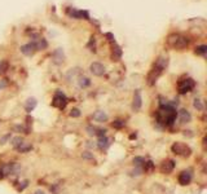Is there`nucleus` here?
I'll return each instance as SVG.
<instances>
[{
    "mask_svg": "<svg viewBox=\"0 0 207 194\" xmlns=\"http://www.w3.org/2000/svg\"><path fill=\"white\" fill-rule=\"evenodd\" d=\"M176 117H177V111L175 107L170 105V102L159 106V110L157 111V115H155L157 122L163 126H172L176 120Z\"/></svg>",
    "mask_w": 207,
    "mask_h": 194,
    "instance_id": "nucleus-1",
    "label": "nucleus"
},
{
    "mask_svg": "<svg viewBox=\"0 0 207 194\" xmlns=\"http://www.w3.org/2000/svg\"><path fill=\"white\" fill-rule=\"evenodd\" d=\"M167 43H168V45L175 48V49H184L185 47H188L189 39L188 38H185V36H183V35L172 34V35L168 36Z\"/></svg>",
    "mask_w": 207,
    "mask_h": 194,
    "instance_id": "nucleus-2",
    "label": "nucleus"
},
{
    "mask_svg": "<svg viewBox=\"0 0 207 194\" xmlns=\"http://www.w3.org/2000/svg\"><path fill=\"white\" fill-rule=\"evenodd\" d=\"M171 150L175 154L181 155V157H185V158L192 154V149H190L187 144H183V142H175L171 146Z\"/></svg>",
    "mask_w": 207,
    "mask_h": 194,
    "instance_id": "nucleus-3",
    "label": "nucleus"
},
{
    "mask_svg": "<svg viewBox=\"0 0 207 194\" xmlns=\"http://www.w3.org/2000/svg\"><path fill=\"white\" fill-rule=\"evenodd\" d=\"M66 104H67V97L65 96V93L61 92V91H57V92L54 93L52 105L54 107H58V109H64V107L66 106Z\"/></svg>",
    "mask_w": 207,
    "mask_h": 194,
    "instance_id": "nucleus-4",
    "label": "nucleus"
},
{
    "mask_svg": "<svg viewBox=\"0 0 207 194\" xmlns=\"http://www.w3.org/2000/svg\"><path fill=\"white\" fill-rule=\"evenodd\" d=\"M194 85H195L194 80L190 79V78L180 80V82H179V93H180V95H185V93L190 92V91L194 88Z\"/></svg>",
    "mask_w": 207,
    "mask_h": 194,
    "instance_id": "nucleus-5",
    "label": "nucleus"
},
{
    "mask_svg": "<svg viewBox=\"0 0 207 194\" xmlns=\"http://www.w3.org/2000/svg\"><path fill=\"white\" fill-rule=\"evenodd\" d=\"M67 14L70 16L71 18H77V20H89V16H88V12L87 10H77L74 8H69L67 9Z\"/></svg>",
    "mask_w": 207,
    "mask_h": 194,
    "instance_id": "nucleus-6",
    "label": "nucleus"
},
{
    "mask_svg": "<svg viewBox=\"0 0 207 194\" xmlns=\"http://www.w3.org/2000/svg\"><path fill=\"white\" fill-rule=\"evenodd\" d=\"M91 73L93 74V75H96V77H102L103 74H105V66H103L102 63H100V62H93V63H91Z\"/></svg>",
    "mask_w": 207,
    "mask_h": 194,
    "instance_id": "nucleus-7",
    "label": "nucleus"
},
{
    "mask_svg": "<svg viewBox=\"0 0 207 194\" xmlns=\"http://www.w3.org/2000/svg\"><path fill=\"white\" fill-rule=\"evenodd\" d=\"M193 179L192 171H183L180 175H179V184L180 185H188Z\"/></svg>",
    "mask_w": 207,
    "mask_h": 194,
    "instance_id": "nucleus-8",
    "label": "nucleus"
},
{
    "mask_svg": "<svg viewBox=\"0 0 207 194\" xmlns=\"http://www.w3.org/2000/svg\"><path fill=\"white\" fill-rule=\"evenodd\" d=\"M173 168H175V162L171 160V159L165 160V162H163V163L161 164L162 174H171V172L173 171Z\"/></svg>",
    "mask_w": 207,
    "mask_h": 194,
    "instance_id": "nucleus-9",
    "label": "nucleus"
},
{
    "mask_svg": "<svg viewBox=\"0 0 207 194\" xmlns=\"http://www.w3.org/2000/svg\"><path fill=\"white\" fill-rule=\"evenodd\" d=\"M21 52H22L25 56H32L36 52V47L34 44V41H32V43H27V44L22 45V47H21Z\"/></svg>",
    "mask_w": 207,
    "mask_h": 194,
    "instance_id": "nucleus-10",
    "label": "nucleus"
},
{
    "mask_svg": "<svg viewBox=\"0 0 207 194\" xmlns=\"http://www.w3.org/2000/svg\"><path fill=\"white\" fill-rule=\"evenodd\" d=\"M141 105H143V99H141V92L137 89L133 95V102H132V109L135 111H137L141 109Z\"/></svg>",
    "mask_w": 207,
    "mask_h": 194,
    "instance_id": "nucleus-11",
    "label": "nucleus"
},
{
    "mask_svg": "<svg viewBox=\"0 0 207 194\" xmlns=\"http://www.w3.org/2000/svg\"><path fill=\"white\" fill-rule=\"evenodd\" d=\"M53 61L54 63H57V65H61L65 60V55H64V51L61 49V48H57L56 51L53 52Z\"/></svg>",
    "mask_w": 207,
    "mask_h": 194,
    "instance_id": "nucleus-12",
    "label": "nucleus"
},
{
    "mask_svg": "<svg viewBox=\"0 0 207 194\" xmlns=\"http://www.w3.org/2000/svg\"><path fill=\"white\" fill-rule=\"evenodd\" d=\"M161 73H162V70H159L158 67H155L154 66V69L150 71V74H149V77H148V80H149V84H154V82L158 79V77L161 75Z\"/></svg>",
    "mask_w": 207,
    "mask_h": 194,
    "instance_id": "nucleus-13",
    "label": "nucleus"
},
{
    "mask_svg": "<svg viewBox=\"0 0 207 194\" xmlns=\"http://www.w3.org/2000/svg\"><path fill=\"white\" fill-rule=\"evenodd\" d=\"M107 114L105 111H102V110H99V111H96L95 114H93V119L96 122H99V123H103V122H106L107 120Z\"/></svg>",
    "mask_w": 207,
    "mask_h": 194,
    "instance_id": "nucleus-14",
    "label": "nucleus"
},
{
    "mask_svg": "<svg viewBox=\"0 0 207 194\" xmlns=\"http://www.w3.org/2000/svg\"><path fill=\"white\" fill-rule=\"evenodd\" d=\"M179 117H180V122L181 123H189L190 120H192V115H190V113L188 110H180L179 111Z\"/></svg>",
    "mask_w": 207,
    "mask_h": 194,
    "instance_id": "nucleus-15",
    "label": "nucleus"
},
{
    "mask_svg": "<svg viewBox=\"0 0 207 194\" xmlns=\"http://www.w3.org/2000/svg\"><path fill=\"white\" fill-rule=\"evenodd\" d=\"M36 104H38V101H36V99H34V97H30V99H27V101H26V105H25V109H26V111H27V113H31L32 110L35 109Z\"/></svg>",
    "mask_w": 207,
    "mask_h": 194,
    "instance_id": "nucleus-16",
    "label": "nucleus"
},
{
    "mask_svg": "<svg viewBox=\"0 0 207 194\" xmlns=\"http://www.w3.org/2000/svg\"><path fill=\"white\" fill-rule=\"evenodd\" d=\"M121 57H122V49H121V47L117 45L115 41H114L113 43V58L115 61H118Z\"/></svg>",
    "mask_w": 207,
    "mask_h": 194,
    "instance_id": "nucleus-17",
    "label": "nucleus"
},
{
    "mask_svg": "<svg viewBox=\"0 0 207 194\" xmlns=\"http://www.w3.org/2000/svg\"><path fill=\"white\" fill-rule=\"evenodd\" d=\"M109 145H110V142H109V138L106 136H102L99 138V141H97V146H99L100 149L102 150H105L109 148Z\"/></svg>",
    "mask_w": 207,
    "mask_h": 194,
    "instance_id": "nucleus-18",
    "label": "nucleus"
},
{
    "mask_svg": "<svg viewBox=\"0 0 207 194\" xmlns=\"http://www.w3.org/2000/svg\"><path fill=\"white\" fill-rule=\"evenodd\" d=\"M167 65H168V60H167V58H165V57H159V58L157 60V62H155L154 66L158 67L159 70H163V69L167 67Z\"/></svg>",
    "mask_w": 207,
    "mask_h": 194,
    "instance_id": "nucleus-19",
    "label": "nucleus"
},
{
    "mask_svg": "<svg viewBox=\"0 0 207 194\" xmlns=\"http://www.w3.org/2000/svg\"><path fill=\"white\" fill-rule=\"evenodd\" d=\"M34 44L36 47V51H40V49H45L48 47V43L45 41V39H43V38H39L36 41H34Z\"/></svg>",
    "mask_w": 207,
    "mask_h": 194,
    "instance_id": "nucleus-20",
    "label": "nucleus"
},
{
    "mask_svg": "<svg viewBox=\"0 0 207 194\" xmlns=\"http://www.w3.org/2000/svg\"><path fill=\"white\" fill-rule=\"evenodd\" d=\"M89 84H91V80L87 77H80L79 78V87L80 88H85V87H88Z\"/></svg>",
    "mask_w": 207,
    "mask_h": 194,
    "instance_id": "nucleus-21",
    "label": "nucleus"
},
{
    "mask_svg": "<svg viewBox=\"0 0 207 194\" xmlns=\"http://www.w3.org/2000/svg\"><path fill=\"white\" fill-rule=\"evenodd\" d=\"M22 144H24V138L21 137V136H17V137H13V138H12V145H13L16 149H17L20 145H22Z\"/></svg>",
    "mask_w": 207,
    "mask_h": 194,
    "instance_id": "nucleus-22",
    "label": "nucleus"
},
{
    "mask_svg": "<svg viewBox=\"0 0 207 194\" xmlns=\"http://www.w3.org/2000/svg\"><path fill=\"white\" fill-rule=\"evenodd\" d=\"M195 53H197V55H201V56H205L207 53V47L206 45H198L197 48H195Z\"/></svg>",
    "mask_w": 207,
    "mask_h": 194,
    "instance_id": "nucleus-23",
    "label": "nucleus"
},
{
    "mask_svg": "<svg viewBox=\"0 0 207 194\" xmlns=\"http://www.w3.org/2000/svg\"><path fill=\"white\" fill-rule=\"evenodd\" d=\"M32 149V146L31 145H25V142L22 144V145H20V146L17 148V150L18 152H21V153H27L29 150H31Z\"/></svg>",
    "mask_w": 207,
    "mask_h": 194,
    "instance_id": "nucleus-24",
    "label": "nucleus"
},
{
    "mask_svg": "<svg viewBox=\"0 0 207 194\" xmlns=\"http://www.w3.org/2000/svg\"><path fill=\"white\" fill-rule=\"evenodd\" d=\"M9 67V65L7 61H0V74H5Z\"/></svg>",
    "mask_w": 207,
    "mask_h": 194,
    "instance_id": "nucleus-25",
    "label": "nucleus"
},
{
    "mask_svg": "<svg viewBox=\"0 0 207 194\" xmlns=\"http://www.w3.org/2000/svg\"><path fill=\"white\" fill-rule=\"evenodd\" d=\"M133 163L136 167H140V166H143L145 163V159L143 157H135L133 158Z\"/></svg>",
    "mask_w": 207,
    "mask_h": 194,
    "instance_id": "nucleus-26",
    "label": "nucleus"
},
{
    "mask_svg": "<svg viewBox=\"0 0 207 194\" xmlns=\"http://www.w3.org/2000/svg\"><path fill=\"white\" fill-rule=\"evenodd\" d=\"M124 120H121V119H118V120H115V122H113V127L114 128H117V129H121V128H123L124 127Z\"/></svg>",
    "mask_w": 207,
    "mask_h": 194,
    "instance_id": "nucleus-27",
    "label": "nucleus"
},
{
    "mask_svg": "<svg viewBox=\"0 0 207 194\" xmlns=\"http://www.w3.org/2000/svg\"><path fill=\"white\" fill-rule=\"evenodd\" d=\"M85 131H87V133H88L89 136H95V135L97 133V128L93 127V126H88L85 128Z\"/></svg>",
    "mask_w": 207,
    "mask_h": 194,
    "instance_id": "nucleus-28",
    "label": "nucleus"
},
{
    "mask_svg": "<svg viewBox=\"0 0 207 194\" xmlns=\"http://www.w3.org/2000/svg\"><path fill=\"white\" fill-rule=\"evenodd\" d=\"M82 158H83V159H87V160H93V159H95L93 154L89 153V152H84V153H82Z\"/></svg>",
    "mask_w": 207,
    "mask_h": 194,
    "instance_id": "nucleus-29",
    "label": "nucleus"
},
{
    "mask_svg": "<svg viewBox=\"0 0 207 194\" xmlns=\"http://www.w3.org/2000/svg\"><path fill=\"white\" fill-rule=\"evenodd\" d=\"M193 105H194V107H195L197 110H203V104H202V101H201L199 99H195Z\"/></svg>",
    "mask_w": 207,
    "mask_h": 194,
    "instance_id": "nucleus-30",
    "label": "nucleus"
},
{
    "mask_svg": "<svg viewBox=\"0 0 207 194\" xmlns=\"http://www.w3.org/2000/svg\"><path fill=\"white\" fill-rule=\"evenodd\" d=\"M70 117L79 118V117H80V110L78 109V107H74V109H71V111H70Z\"/></svg>",
    "mask_w": 207,
    "mask_h": 194,
    "instance_id": "nucleus-31",
    "label": "nucleus"
},
{
    "mask_svg": "<svg viewBox=\"0 0 207 194\" xmlns=\"http://www.w3.org/2000/svg\"><path fill=\"white\" fill-rule=\"evenodd\" d=\"M143 166H144L145 171H150V170H153V167H154V164H153V162H151V160L145 162V163H144Z\"/></svg>",
    "mask_w": 207,
    "mask_h": 194,
    "instance_id": "nucleus-32",
    "label": "nucleus"
},
{
    "mask_svg": "<svg viewBox=\"0 0 207 194\" xmlns=\"http://www.w3.org/2000/svg\"><path fill=\"white\" fill-rule=\"evenodd\" d=\"M10 137H12V136H10V133H7V135H5V136H3L2 138H0V145H4V144H7V141H8V140H9Z\"/></svg>",
    "mask_w": 207,
    "mask_h": 194,
    "instance_id": "nucleus-33",
    "label": "nucleus"
},
{
    "mask_svg": "<svg viewBox=\"0 0 207 194\" xmlns=\"http://www.w3.org/2000/svg\"><path fill=\"white\" fill-rule=\"evenodd\" d=\"M141 172H143V170H141L140 167H136V170H133L131 174H132V176H139V175H141Z\"/></svg>",
    "mask_w": 207,
    "mask_h": 194,
    "instance_id": "nucleus-34",
    "label": "nucleus"
},
{
    "mask_svg": "<svg viewBox=\"0 0 207 194\" xmlns=\"http://www.w3.org/2000/svg\"><path fill=\"white\" fill-rule=\"evenodd\" d=\"M105 133H106V129H97L96 135H99L100 137H102V136H105Z\"/></svg>",
    "mask_w": 207,
    "mask_h": 194,
    "instance_id": "nucleus-35",
    "label": "nucleus"
},
{
    "mask_svg": "<svg viewBox=\"0 0 207 194\" xmlns=\"http://www.w3.org/2000/svg\"><path fill=\"white\" fill-rule=\"evenodd\" d=\"M5 85H7V82H5V80H2V82H0V89H3Z\"/></svg>",
    "mask_w": 207,
    "mask_h": 194,
    "instance_id": "nucleus-36",
    "label": "nucleus"
},
{
    "mask_svg": "<svg viewBox=\"0 0 207 194\" xmlns=\"http://www.w3.org/2000/svg\"><path fill=\"white\" fill-rule=\"evenodd\" d=\"M5 175H4V171H3V168H0V179H3Z\"/></svg>",
    "mask_w": 207,
    "mask_h": 194,
    "instance_id": "nucleus-37",
    "label": "nucleus"
},
{
    "mask_svg": "<svg viewBox=\"0 0 207 194\" xmlns=\"http://www.w3.org/2000/svg\"><path fill=\"white\" fill-rule=\"evenodd\" d=\"M35 194H45V193H44V192H42V190H38Z\"/></svg>",
    "mask_w": 207,
    "mask_h": 194,
    "instance_id": "nucleus-38",
    "label": "nucleus"
}]
</instances>
